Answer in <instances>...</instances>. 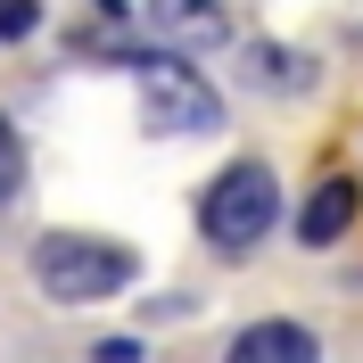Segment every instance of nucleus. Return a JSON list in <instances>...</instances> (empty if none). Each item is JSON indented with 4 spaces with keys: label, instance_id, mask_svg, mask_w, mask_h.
<instances>
[{
    "label": "nucleus",
    "instance_id": "obj_7",
    "mask_svg": "<svg viewBox=\"0 0 363 363\" xmlns=\"http://www.w3.org/2000/svg\"><path fill=\"white\" fill-rule=\"evenodd\" d=\"M25 190V140H17V124H9V116H0V206L17 199Z\"/></svg>",
    "mask_w": 363,
    "mask_h": 363
},
{
    "label": "nucleus",
    "instance_id": "obj_3",
    "mask_svg": "<svg viewBox=\"0 0 363 363\" xmlns=\"http://www.w3.org/2000/svg\"><path fill=\"white\" fill-rule=\"evenodd\" d=\"M133 74H140V124H149V133H215V124H223V91L206 83L190 58L140 50Z\"/></svg>",
    "mask_w": 363,
    "mask_h": 363
},
{
    "label": "nucleus",
    "instance_id": "obj_9",
    "mask_svg": "<svg viewBox=\"0 0 363 363\" xmlns=\"http://www.w3.org/2000/svg\"><path fill=\"white\" fill-rule=\"evenodd\" d=\"M91 363H140V347H133V339H99V355H91Z\"/></svg>",
    "mask_w": 363,
    "mask_h": 363
},
{
    "label": "nucleus",
    "instance_id": "obj_2",
    "mask_svg": "<svg viewBox=\"0 0 363 363\" xmlns=\"http://www.w3.org/2000/svg\"><path fill=\"white\" fill-rule=\"evenodd\" d=\"M272 223H281V182H272L264 157H240V165H223V174L206 182V199H199V231L215 240V248L248 256Z\"/></svg>",
    "mask_w": 363,
    "mask_h": 363
},
{
    "label": "nucleus",
    "instance_id": "obj_4",
    "mask_svg": "<svg viewBox=\"0 0 363 363\" xmlns=\"http://www.w3.org/2000/svg\"><path fill=\"white\" fill-rule=\"evenodd\" d=\"M322 347H314V330H306V322H248V330H240V339L223 347V363H314Z\"/></svg>",
    "mask_w": 363,
    "mask_h": 363
},
{
    "label": "nucleus",
    "instance_id": "obj_10",
    "mask_svg": "<svg viewBox=\"0 0 363 363\" xmlns=\"http://www.w3.org/2000/svg\"><path fill=\"white\" fill-rule=\"evenodd\" d=\"M99 9H116V0H99Z\"/></svg>",
    "mask_w": 363,
    "mask_h": 363
},
{
    "label": "nucleus",
    "instance_id": "obj_1",
    "mask_svg": "<svg viewBox=\"0 0 363 363\" xmlns=\"http://www.w3.org/2000/svg\"><path fill=\"white\" fill-rule=\"evenodd\" d=\"M33 281L58 306H99V297L140 281V256L124 240H99V231H42L33 240Z\"/></svg>",
    "mask_w": 363,
    "mask_h": 363
},
{
    "label": "nucleus",
    "instance_id": "obj_5",
    "mask_svg": "<svg viewBox=\"0 0 363 363\" xmlns=\"http://www.w3.org/2000/svg\"><path fill=\"white\" fill-rule=\"evenodd\" d=\"M355 215H363V190H355L347 174H330L314 199L297 206V240H306V248H330V240H347V223H355Z\"/></svg>",
    "mask_w": 363,
    "mask_h": 363
},
{
    "label": "nucleus",
    "instance_id": "obj_6",
    "mask_svg": "<svg viewBox=\"0 0 363 363\" xmlns=\"http://www.w3.org/2000/svg\"><path fill=\"white\" fill-rule=\"evenodd\" d=\"M149 17L174 42H223V9L215 0H149Z\"/></svg>",
    "mask_w": 363,
    "mask_h": 363
},
{
    "label": "nucleus",
    "instance_id": "obj_8",
    "mask_svg": "<svg viewBox=\"0 0 363 363\" xmlns=\"http://www.w3.org/2000/svg\"><path fill=\"white\" fill-rule=\"evenodd\" d=\"M33 25V0H0V33H25Z\"/></svg>",
    "mask_w": 363,
    "mask_h": 363
}]
</instances>
